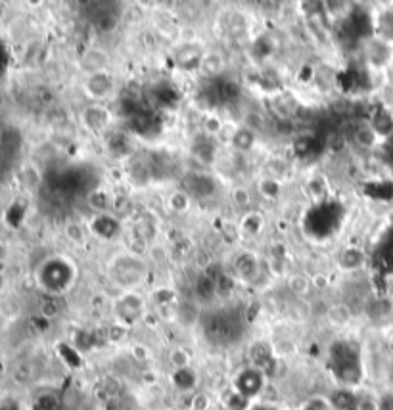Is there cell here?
Wrapping results in <instances>:
<instances>
[{
    "label": "cell",
    "mask_w": 393,
    "mask_h": 410,
    "mask_svg": "<svg viewBox=\"0 0 393 410\" xmlns=\"http://www.w3.org/2000/svg\"><path fill=\"white\" fill-rule=\"evenodd\" d=\"M83 90L88 98L96 104H102L106 98L116 93V77L111 75L109 69H96L90 71L85 77L83 83Z\"/></svg>",
    "instance_id": "1"
},
{
    "label": "cell",
    "mask_w": 393,
    "mask_h": 410,
    "mask_svg": "<svg viewBox=\"0 0 393 410\" xmlns=\"http://www.w3.org/2000/svg\"><path fill=\"white\" fill-rule=\"evenodd\" d=\"M111 121H113L111 111L106 106H102V104H96V102L87 106V108L83 109V114H81L83 127L90 130V132H104V130H108Z\"/></svg>",
    "instance_id": "2"
},
{
    "label": "cell",
    "mask_w": 393,
    "mask_h": 410,
    "mask_svg": "<svg viewBox=\"0 0 393 410\" xmlns=\"http://www.w3.org/2000/svg\"><path fill=\"white\" fill-rule=\"evenodd\" d=\"M353 142L364 151H372L376 150L382 142H384V138L380 135L378 130L374 129L371 125V121L366 123H359L355 130H353Z\"/></svg>",
    "instance_id": "3"
},
{
    "label": "cell",
    "mask_w": 393,
    "mask_h": 410,
    "mask_svg": "<svg viewBox=\"0 0 393 410\" xmlns=\"http://www.w3.org/2000/svg\"><path fill=\"white\" fill-rule=\"evenodd\" d=\"M257 137H259V132H255L248 125L242 123L230 135V148L238 153H248L257 146Z\"/></svg>",
    "instance_id": "4"
},
{
    "label": "cell",
    "mask_w": 393,
    "mask_h": 410,
    "mask_svg": "<svg viewBox=\"0 0 393 410\" xmlns=\"http://www.w3.org/2000/svg\"><path fill=\"white\" fill-rule=\"evenodd\" d=\"M226 62L223 54L219 52H207L202 56V62H200V71L204 73L205 77H212V79H217L221 73H225Z\"/></svg>",
    "instance_id": "5"
},
{
    "label": "cell",
    "mask_w": 393,
    "mask_h": 410,
    "mask_svg": "<svg viewBox=\"0 0 393 410\" xmlns=\"http://www.w3.org/2000/svg\"><path fill=\"white\" fill-rule=\"evenodd\" d=\"M257 192L265 200H277L278 196L282 194V180L273 179L269 175H263L261 179L257 180Z\"/></svg>",
    "instance_id": "6"
},
{
    "label": "cell",
    "mask_w": 393,
    "mask_h": 410,
    "mask_svg": "<svg viewBox=\"0 0 393 410\" xmlns=\"http://www.w3.org/2000/svg\"><path fill=\"white\" fill-rule=\"evenodd\" d=\"M88 207L96 211V215H102V213H108L109 209H113V200L108 192L104 190H92L88 194Z\"/></svg>",
    "instance_id": "7"
},
{
    "label": "cell",
    "mask_w": 393,
    "mask_h": 410,
    "mask_svg": "<svg viewBox=\"0 0 393 410\" xmlns=\"http://www.w3.org/2000/svg\"><path fill=\"white\" fill-rule=\"evenodd\" d=\"M236 273L240 274L244 280H254L259 274V261L255 259L251 253H244L240 259L236 261Z\"/></svg>",
    "instance_id": "8"
},
{
    "label": "cell",
    "mask_w": 393,
    "mask_h": 410,
    "mask_svg": "<svg viewBox=\"0 0 393 410\" xmlns=\"http://www.w3.org/2000/svg\"><path fill=\"white\" fill-rule=\"evenodd\" d=\"M165 203H167V207L171 209L173 213H186L190 209L192 200H190L188 192H184V190H173V192L167 196Z\"/></svg>",
    "instance_id": "9"
},
{
    "label": "cell",
    "mask_w": 393,
    "mask_h": 410,
    "mask_svg": "<svg viewBox=\"0 0 393 410\" xmlns=\"http://www.w3.org/2000/svg\"><path fill=\"white\" fill-rule=\"evenodd\" d=\"M263 224H265L263 215L255 213V211H249V213H246V215L242 217L240 228L246 236H257V234L263 231Z\"/></svg>",
    "instance_id": "10"
},
{
    "label": "cell",
    "mask_w": 393,
    "mask_h": 410,
    "mask_svg": "<svg viewBox=\"0 0 393 410\" xmlns=\"http://www.w3.org/2000/svg\"><path fill=\"white\" fill-rule=\"evenodd\" d=\"M200 127H202V130H204L207 137H217V135H221L223 129H225V121H223V117L221 116L209 111V114H205V116L202 117Z\"/></svg>",
    "instance_id": "11"
},
{
    "label": "cell",
    "mask_w": 393,
    "mask_h": 410,
    "mask_svg": "<svg viewBox=\"0 0 393 410\" xmlns=\"http://www.w3.org/2000/svg\"><path fill=\"white\" fill-rule=\"evenodd\" d=\"M311 286H313V282L309 280L307 276H303V274H294V276L288 278V289L294 295H298V297H303L305 294H309Z\"/></svg>",
    "instance_id": "12"
},
{
    "label": "cell",
    "mask_w": 393,
    "mask_h": 410,
    "mask_svg": "<svg viewBox=\"0 0 393 410\" xmlns=\"http://www.w3.org/2000/svg\"><path fill=\"white\" fill-rule=\"evenodd\" d=\"M307 192L313 196L315 200H322L328 192V182L322 175H315L307 180Z\"/></svg>",
    "instance_id": "13"
},
{
    "label": "cell",
    "mask_w": 393,
    "mask_h": 410,
    "mask_svg": "<svg viewBox=\"0 0 393 410\" xmlns=\"http://www.w3.org/2000/svg\"><path fill=\"white\" fill-rule=\"evenodd\" d=\"M364 263V253L357 247H350V250H345L342 255V265L343 268H347V271H355L359 266H363Z\"/></svg>",
    "instance_id": "14"
},
{
    "label": "cell",
    "mask_w": 393,
    "mask_h": 410,
    "mask_svg": "<svg viewBox=\"0 0 393 410\" xmlns=\"http://www.w3.org/2000/svg\"><path fill=\"white\" fill-rule=\"evenodd\" d=\"M328 320L334 324H347L351 320V309L343 303H338V305H332L328 309Z\"/></svg>",
    "instance_id": "15"
},
{
    "label": "cell",
    "mask_w": 393,
    "mask_h": 410,
    "mask_svg": "<svg viewBox=\"0 0 393 410\" xmlns=\"http://www.w3.org/2000/svg\"><path fill=\"white\" fill-rule=\"evenodd\" d=\"M60 313H62V305H60L58 297L48 294V297H46L43 301V305H41V315H43L44 318L52 320V318L58 317Z\"/></svg>",
    "instance_id": "16"
},
{
    "label": "cell",
    "mask_w": 393,
    "mask_h": 410,
    "mask_svg": "<svg viewBox=\"0 0 393 410\" xmlns=\"http://www.w3.org/2000/svg\"><path fill=\"white\" fill-rule=\"evenodd\" d=\"M230 200H233V203L236 207L246 209L251 205V200H254V198H251V192H249L246 186H236L233 188V192H230Z\"/></svg>",
    "instance_id": "17"
},
{
    "label": "cell",
    "mask_w": 393,
    "mask_h": 410,
    "mask_svg": "<svg viewBox=\"0 0 393 410\" xmlns=\"http://www.w3.org/2000/svg\"><path fill=\"white\" fill-rule=\"evenodd\" d=\"M286 173H288V163L282 158H273L267 161V173L265 175H269L273 179L282 180Z\"/></svg>",
    "instance_id": "18"
},
{
    "label": "cell",
    "mask_w": 393,
    "mask_h": 410,
    "mask_svg": "<svg viewBox=\"0 0 393 410\" xmlns=\"http://www.w3.org/2000/svg\"><path fill=\"white\" fill-rule=\"evenodd\" d=\"M169 362H171V367H175L177 370H184V368H188L190 364L188 353L184 351V349H181V347H175V349L169 351Z\"/></svg>",
    "instance_id": "19"
},
{
    "label": "cell",
    "mask_w": 393,
    "mask_h": 410,
    "mask_svg": "<svg viewBox=\"0 0 393 410\" xmlns=\"http://www.w3.org/2000/svg\"><path fill=\"white\" fill-rule=\"evenodd\" d=\"M66 236L71 240L73 244H83L87 240V231L79 223H67L66 224Z\"/></svg>",
    "instance_id": "20"
},
{
    "label": "cell",
    "mask_w": 393,
    "mask_h": 410,
    "mask_svg": "<svg viewBox=\"0 0 393 410\" xmlns=\"http://www.w3.org/2000/svg\"><path fill=\"white\" fill-rule=\"evenodd\" d=\"M357 410H380V399L374 397H361L355 403Z\"/></svg>",
    "instance_id": "21"
},
{
    "label": "cell",
    "mask_w": 393,
    "mask_h": 410,
    "mask_svg": "<svg viewBox=\"0 0 393 410\" xmlns=\"http://www.w3.org/2000/svg\"><path fill=\"white\" fill-rule=\"evenodd\" d=\"M192 410H209V399L207 395H196L192 399Z\"/></svg>",
    "instance_id": "22"
},
{
    "label": "cell",
    "mask_w": 393,
    "mask_h": 410,
    "mask_svg": "<svg viewBox=\"0 0 393 410\" xmlns=\"http://www.w3.org/2000/svg\"><path fill=\"white\" fill-rule=\"evenodd\" d=\"M132 357L139 360V362H144V360L150 359V351L144 346H135L132 347Z\"/></svg>",
    "instance_id": "23"
},
{
    "label": "cell",
    "mask_w": 393,
    "mask_h": 410,
    "mask_svg": "<svg viewBox=\"0 0 393 410\" xmlns=\"http://www.w3.org/2000/svg\"><path fill=\"white\" fill-rule=\"evenodd\" d=\"M41 2H43V0H27V4H29V6H39Z\"/></svg>",
    "instance_id": "24"
},
{
    "label": "cell",
    "mask_w": 393,
    "mask_h": 410,
    "mask_svg": "<svg viewBox=\"0 0 393 410\" xmlns=\"http://www.w3.org/2000/svg\"><path fill=\"white\" fill-rule=\"evenodd\" d=\"M4 288V276H2V274H0V289Z\"/></svg>",
    "instance_id": "25"
},
{
    "label": "cell",
    "mask_w": 393,
    "mask_h": 410,
    "mask_svg": "<svg viewBox=\"0 0 393 410\" xmlns=\"http://www.w3.org/2000/svg\"><path fill=\"white\" fill-rule=\"evenodd\" d=\"M2 257H4V247L0 245V261H2Z\"/></svg>",
    "instance_id": "26"
}]
</instances>
